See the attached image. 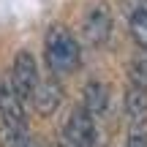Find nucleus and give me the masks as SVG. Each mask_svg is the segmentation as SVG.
Returning <instances> with one entry per match:
<instances>
[{"label": "nucleus", "mask_w": 147, "mask_h": 147, "mask_svg": "<svg viewBox=\"0 0 147 147\" xmlns=\"http://www.w3.org/2000/svg\"><path fill=\"white\" fill-rule=\"evenodd\" d=\"M44 55H47V65L57 76L71 74L79 65V44L68 33V27H63V25L49 27L47 38H44Z\"/></svg>", "instance_id": "nucleus-1"}, {"label": "nucleus", "mask_w": 147, "mask_h": 147, "mask_svg": "<svg viewBox=\"0 0 147 147\" xmlns=\"http://www.w3.org/2000/svg\"><path fill=\"white\" fill-rule=\"evenodd\" d=\"M123 14L128 19L134 41L147 49V0H123Z\"/></svg>", "instance_id": "nucleus-6"}, {"label": "nucleus", "mask_w": 147, "mask_h": 147, "mask_svg": "<svg viewBox=\"0 0 147 147\" xmlns=\"http://www.w3.org/2000/svg\"><path fill=\"white\" fill-rule=\"evenodd\" d=\"M33 106H36V112L38 115H44V117H49V115H55L57 112V106H60V101H63V87H60L57 82H52V79H38V84H36V90H33Z\"/></svg>", "instance_id": "nucleus-5"}, {"label": "nucleus", "mask_w": 147, "mask_h": 147, "mask_svg": "<svg viewBox=\"0 0 147 147\" xmlns=\"http://www.w3.org/2000/svg\"><path fill=\"white\" fill-rule=\"evenodd\" d=\"M36 84H38V63L33 57V52L19 49L14 63H11V90L16 93V98L22 104H30Z\"/></svg>", "instance_id": "nucleus-4"}, {"label": "nucleus", "mask_w": 147, "mask_h": 147, "mask_svg": "<svg viewBox=\"0 0 147 147\" xmlns=\"http://www.w3.org/2000/svg\"><path fill=\"white\" fill-rule=\"evenodd\" d=\"M112 25H115V16H112V8L104 3V0H95V3L87 5L82 16V36L90 47H104L112 36Z\"/></svg>", "instance_id": "nucleus-3"}, {"label": "nucleus", "mask_w": 147, "mask_h": 147, "mask_svg": "<svg viewBox=\"0 0 147 147\" xmlns=\"http://www.w3.org/2000/svg\"><path fill=\"white\" fill-rule=\"evenodd\" d=\"M82 109L87 112L93 120L104 117L106 109H109V87H106L104 82H87V87H84V104H82Z\"/></svg>", "instance_id": "nucleus-9"}, {"label": "nucleus", "mask_w": 147, "mask_h": 147, "mask_svg": "<svg viewBox=\"0 0 147 147\" xmlns=\"http://www.w3.org/2000/svg\"><path fill=\"white\" fill-rule=\"evenodd\" d=\"M0 117H3L5 125L27 128V120H25V104L16 98V93L11 90V84H0Z\"/></svg>", "instance_id": "nucleus-7"}, {"label": "nucleus", "mask_w": 147, "mask_h": 147, "mask_svg": "<svg viewBox=\"0 0 147 147\" xmlns=\"http://www.w3.org/2000/svg\"><path fill=\"white\" fill-rule=\"evenodd\" d=\"M125 115L131 125H147V87L142 84H128L125 90Z\"/></svg>", "instance_id": "nucleus-8"}, {"label": "nucleus", "mask_w": 147, "mask_h": 147, "mask_svg": "<svg viewBox=\"0 0 147 147\" xmlns=\"http://www.w3.org/2000/svg\"><path fill=\"white\" fill-rule=\"evenodd\" d=\"M0 147H41L38 139L30 136L27 128H14V125H0Z\"/></svg>", "instance_id": "nucleus-10"}, {"label": "nucleus", "mask_w": 147, "mask_h": 147, "mask_svg": "<svg viewBox=\"0 0 147 147\" xmlns=\"http://www.w3.org/2000/svg\"><path fill=\"white\" fill-rule=\"evenodd\" d=\"M125 147H147V128L144 125H131Z\"/></svg>", "instance_id": "nucleus-11"}, {"label": "nucleus", "mask_w": 147, "mask_h": 147, "mask_svg": "<svg viewBox=\"0 0 147 147\" xmlns=\"http://www.w3.org/2000/svg\"><path fill=\"white\" fill-rule=\"evenodd\" d=\"M60 147H101V134L95 128V120L82 109H71L68 120L63 125V139Z\"/></svg>", "instance_id": "nucleus-2"}]
</instances>
